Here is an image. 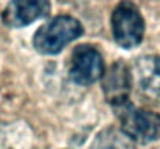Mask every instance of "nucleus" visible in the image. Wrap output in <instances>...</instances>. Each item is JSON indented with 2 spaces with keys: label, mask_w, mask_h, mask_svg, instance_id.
I'll return each mask as SVG.
<instances>
[{
  "label": "nucleus",
  "mask_w": 160,
  "mask_h": 149,
  "mask_svg": "<svg viewBox=\"0 0 160 149\" xmlns=\"http://www.w3.org/2000/svg\"><path fill=\"white\" fill-rule=\"evenodd\" d=\"M120 131L134 143L149 145L160 138V113L140 109L129 101L112 107Z\"/></svg>",
  "instance_id": "f257e3e1"
},
{
  "label": "nucleus",
  "mask_w": 160,
  "mask_h": 149,
  "mask_svg": "<svg viewBox=\"0 0 160 149\" xmlns=\"http://www.w3.org/2000/svg\"><path fill=\"white\" fill-rule=\"evenodd\" d=\"M84 33L81 22L72 16H56L33 36V47L41 54H58Z\"/></svg>",
  "instance_id": "f03ea898"
},
{
  "label": "nucleus",
  "mask_w": 160,
  "mask_h": 149,
  "mask_svg": "<svg viewBox=\"0 0 160 149\" xmlns=\"http://www.w3.org/2000/svg\"><path fill=\"white\" fill-rule=\"evenodd\" d=\"M112 36L118 47L135 48L145 36V20L138 8L131 0H121L110 16Z\"/></svg>",
  "instance_id": "7ed1b4c3"
},
{
  "label": "nucleus",
  "mask_w": 160,
  "mask_h": 149,
  "mask_svg": "<svg viewBox=\"0 0 160 149\" xmlns=\"http://www.w3.org/2000/svg\"><path fill=\"white\" fill-rule=\"evenodd\" d=\"M106 65L103 56L92 45H78L75 47L70 56L68 76L75 84L92 86L103 78Z\"/></svg>",
  "instance_id": "20e7f679"
},
{
  "label": "nucleus",
  "mask_w": 160,
  "mask_h": 149,
  "mask_svg": "<svg viewBox=\"0 0 160 149\" xmlns=\"http://www.w3.org/2000/svg\"><path fill=\"white\" fill-rule=\"evenodd\" d=\"M132 82L149 102L160 106V56L148 54L135 61Z\"/></svg>",
  "instance_id": "39448f33"
},
{
  "label": "nucleus",
  "mask_w": 160,
  "mask_h": 149,
  "mask_svg": "<svg viewBox=\"0 0 160 149\" xmlns=\"http://www.w3.org/2000/svg\"><path fill=\"white\" fill-rule=\"evenodd\" d=\"M50 9V0H11L2 12V22L9 28L27 27L48 16Z\"/></svg>",
  "instance_id": "423d86ee"
},
{
  "label": "nucleus",
  "mask_w": 160,
  "mask_h": 149,
  "mask_svg": "<svg viewBox=\"0 0 160 149\" xmlns=\"http://www.w3.org/2000/svg\"><path fill=\"white\" fill-rule=\"evenodd\" d=\"M103 92L110 107L129 101L132 89V72L124 61H117L103 75Z\"/></svg>",
  "instance_id": "0eeeda50"
},
{
  "label": "nucleus",
  "mask_w": 160,
  "mask_h": 149,
  "mask_svg": "<svg viewBox=\"0 0 160 149\" xmlns=\"http://www.w3.org/2000/svg\"><path fill=\"white\" fill-rule=\"evenodd\" d=\"M90 149H135L134 142L129 140L121 131H117L113 127H107L101 131L97 138L93 140V145Z\"/></svg>",
  "instance_id": "6e6552de"
}]
</instances>
